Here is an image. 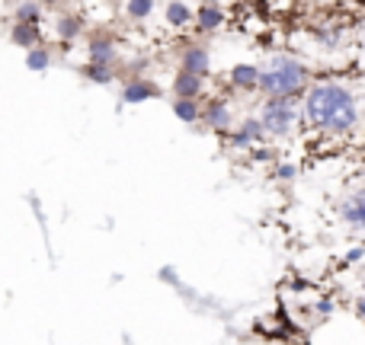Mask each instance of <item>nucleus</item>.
Wrapping results in <instances>:
<instances>
[{
  "label": "nucleus",
  "mask_w": 365,
  "mask_h": 345,
  "mask_svg": "<svg viewBox=\"0 0 365 345\" xmlns=\"http://www.w3.org/2000/svg\"><path fill=\"white\" fill-rule=\"evenodd\" d=\"M83 77H87L90 83H96V87H106V83H113L115 70H113V64H93V61H87V68H83Z\"/></svg>",
  "instance_id": "obj_18"
},
{
  "label": "nucleus",
  "mask_w": 365,
  "mask_h": 345,
  "mask_svg": "<svg viewBox=\"0 0 365 345\" xmlns=\"http://www.w3.org/2000/svg\"><path fill=\"white\" fill-rule=\"evenodd\" d=\"M154 96H160V87L154 80H141V77H135V80L125 83V90H122V102H125V106H141V102L154 100Z\"/></svg>",
  "instance_id": "obj_7"
},
{
  "label": "nucleus",
  "mask_w": 365,
  "mask_h": 345,
  "mask_svg": "<svg viewBox=\"0 0 365 345\" xmlns=\"http://www.w3.org/2000/svg\"><path fill=\"white\" fill-rule=\"evenodd\" d=\"M109 4H113V0H109Z\"/></svg>",
  "instance_id": "obj_24"
},
{
  "label": "nucleus",
  "mask_w": 365,
  "mask_h": 345,
  "mask_svg": "<svg viewBox=\"0 0 365 345\" xmlns=\"http://www.w3.org/2000/svg\"><path fill=\"white\" fill-rule=\"evenodd\" d=\"M276 179H295V166H292V164L289 166H285V164L276 166Z\"/></svg>",
  "instance_id": "obj_21"
},
{
  "label": "nucleus",
  "mask_w": 365,
  "mask_h": 345,
  "mask_svg": "<svg viewBox=\"0 0 365 345\" xmlns=\"http://www.w3.org/2000/svg\"><path fill=\"white\" fill-rule=\"evenodd\" d=\"M10 42L19 45V48H32V45H38V23H13L10 29Z\"/></svg>",
  "instance_id": "obj_12"
},
{
  "label": "nucleus",
  "mask_w": 365,
  "mask_h": 345,
  "mask_svg": "<svg viewBox=\"0 0 365 345\" xmlns=\"http://www.w3.org/2000/svg\"><path fill=\"white\" fill-rule=\"evenodd\" d=\"M192 23L199 26L202 32H218L221 26H225V10H221L218 4H205V6H199V10H192Z\"/></svg>",
  "instance_id": "obj_10"
},
{
  "label": "nucleus",
  "mask_w": 365,
  "mask_h": 345,
  "mask_svg": "<svg viewBox=\"0 0 365 345\" xmlns=\"http://www.w3.org/2000/svg\"><path fill=\"white\" fill-rule=\"evenodd\" d=\"M26 68L36 70V74H45V70L51 68V51L45 48V45H32V48H26Z\"/></svg>",
  "instance_id": "obj_17"
},
{
  "label": "nucleus",
  "mask_w": 365,
  "mask_h": 345,
  "mask_svg": "<svg viewBox=\"0 0 365 345\" xmlns=\"http://www.w3.org/2000/svg\"><path fill=\"white\" fill-rule=\"evenodd\" d=\"M340 218L346 221L349 227L362 230V227H365V195L362 192H353L349 198L340 201Z\"/></svg>",
  "instance_id": "obj_9"
},
{
  "label": "nucleus",
  "mask_w": 365,
  "mask_h": 345,
  "mask_svg": "<svg viewBox=\"0 0 365 345\" xmlns=\"http://www.w3.org/2000/svg\"><path fill=\"white\" fill-rule=\"evenodd\" d=\"M125 13L132 19H148L154 13V0H128L125 4Z\"/></svg>",
  "instance_id": "obj_20"
},
{
  "label": "nucleus",
  "mask_w": 365,
  "mask_h": 345,
  "mask_svg": "<svg viewBox=\"0 0 365 345\" xmlns=\"http://www.w3.org/2000/svg\"><path fill=\"white\" fill-rule=\"evenodd\" d=\"M302 115L311 128L327 134H349L359 125V106H356V93L343 83L324 80L304 90L302 96Z\"/></svg>",
  "instance_id": "obj_1"
},
{
  "label": "nucleus",
  "mask_w": 365,
  "mask_h": 345,
  "mask_svg": "<svg viewBox=\"0 0 365 345\" xmlns=\"http://www.w3.org/2000/svg\"><path fill=\"white\" fill-rule=\"evenodd\" d=\"M263 138H266V134H263V125H259V119H257V115H250V119H244V122H240V128L234 132L231 147H234V151H247V147L259 144Z\"/></svg>",
  "instance_id": "obj_6"
},
{
  "label": "nucleus",
  "mask_w": 365,
  "mask_h": 345,
  "mask_svg": "<svg viewBox=\"0 0 365 345\" xmlns=\"http://www.w3.org/2000/svg\"><path fill=\"white\" fill-rule=\"evenodd\" d=\"M115 42L109 36H96V38H90V45H87V58L93 64H113L115 61Z\"/></svg>",
  "instance_id": "obj_11"
},
{
  "label": "nucleus",
  "mask_w": 365,
  "mask_h": 345,
  "mask_svg": "<svg viewBox=\"0 0 365 345\" xmlns=\"http://www.w3.org/2000/svg\"><path fill=\"white\" fill-rule=\"evenodd\" d=\"M55 32L61 42H71V38H77L83 32V19L74 16V13H68V16H58L55 19Z\"/></svg>",
  "instance_id": "obj_16"
},
{
  "label": "nucleus",
  "mask_w": 365,
  "mask_h": 345,
  "mask_svg": "<svg viewBox=\"0 0 365 345\" xmlns=\"http://www.w3.org/2000/svg\"><path fill=\"white\" fill-rule=\"evenodd\" d=\"M311 83V70L304 68L302 61L289 55H276L269 61V68H259V80H257V90L263 96H276V100H295L308 90Z\"/></svg>",
  "instance_id": "obj_2"
},
{
  "label": "nucleus",
  "mask_w": 365,
  "mask_h": 345,
  "mask_svg": "<svg viewBox=\"0 0 365 345\" xmlns=\"http://www.w3.org/2000/svg\"><path fill=\"white\" fill-rule=\"evenodd\" d=\"M16 19L19 23H38V19H42V4H38V0H23V4L16 6Z\"/></svg>",
  "instance_id": "obj_19"
},
{
  "label": "nucleus",
  "mask_w": 365,
  "mask_h": 345,
  "mask_svg": "<svg viewBox=\"0 0 365 345\" xmlns=\"http://www.w3.org/2000/svg\"><path fill=\"white\" fill-rule=\"evenodd\" d=\"M180 68L192 70V74H199V77H208L212 74V55H208L205 45H189L180 58Z\"/></svg>",
  "instance_id": "obj_5"
},
{
  "label": "nucleus",
  "mask_w": 365,
  "mask_h": 345,
  "mask_svg": "<svg viewBox=\"0 0 365 345\" xmlns=\"http://www.w3.org/2000/svg\"><path fill=\"white\" fill-rule=\"evenodd\" d=\"M38 4H42V6H58L61 0H38Z\"/></svg>",
  "instance_id": "obj_23"
},
{
  "label": "nucleus",
  "mask_w": 365,
  "mask_h": 345,
  "mask_svg": "<svg viewBox=\"0 0 365 345\" xmlns=\"http://www.w3.org/2000/svg\"><path fill=\"white\" fill-rule=\"evenodd\" d=\"M164 19L170 26H177V29H182V26L192 23V6H189L186 0H170L167 10H164Z\"/></svg>",
  "instance_id": "obj_14"
},
{
  "label": "nucleus",
  "mask_w": 365,
  "mask_h": 345,
  "mask_svg": "<svg viewBox=\"0 0 365 345\" xmlns=\"http://www.w3.org/2000/svg\"><path fill=\"white\" fill-rule=\"evenodd\" d=\"M362 259V246H353V250L346 253V262H359Z\"/></svg>",
  "instance_id": "obj_22"
},
{
  "label": "nucleus",
  "mask_w": 365,
  "mask_h": 345,
  "mask_svg": "<svg viewBox=\"0 0 365 345\" xmlns=\"http://www.w3.org/2000/svg\"><path fill=\"white\" fill-rule=\"evenodd\" d=\"M199 122H205V125L215 128V132H227V128L234 125V109H231V102L212 100V102H208V106L199 112Z\"/></svg>",
  "instance_id": "obj_4"
},
{
  "label": "nucleus",
  "mask_w": 365,
  "mask_h": 345,
  "mask_svg": "<svg viewBox=\"0 0 365 345\" xmlns=\"http://www.w3.org/2000/svg\"><path fill=\"white\" fill-rule=\"evenodd\" d=\"M173 93L177 96H189V100H199L202 93H205V77L192 74V70H177V77H173Z\"/></svg>",
  "instance_id": "obj_8"
},
{
  "label": "nucleus",
  "mask_w": 365,
  "mask_h": 345,
  "mask_svg": "<svg viewBox=\"0 0 365 345\" xmlns=\"http://www.w3.org/2000/svg\"><path fill=\"white\" fill-rule=\"evenodd\" d=\"M259 125H263V134L266 138H292L298 128V109L292 100H276V96H266L263 109H259Z\"/></svg>",
  "instance_id": "obj_3"
},
{
  "label": "nucleus",
  "mask_w": 365,
  "mask_h": 345,
  "mask_svg": "<svg viewBox=\"0 0 365 345\" xmlns=\"http://www.w3.org/2000/svg\"><path fill=\"white\" fill-rule=\"evenodd\" d=\"M199 112H202L199 100H189V96H177V100H173V115H177L180 122H186V125H195Z\"/></svg>",
  "instance_id": "obj_15"
},
{
  "label": "nucleus",
  "mask_w": 365,
  "mask_h": 345,
  "mask_svg": "<svg viewBox=\"0 0 365 345\" xmlns=\"http://www.w3.org/2000/svg\"><path fill=\"white\" fill-rule=\"evenodd\" d=\"M257 80H259L257 64H234L231 68V83L237 90H257Z\"/></svg>",
  "instance_id": "obj_13"
}]
</instances>
